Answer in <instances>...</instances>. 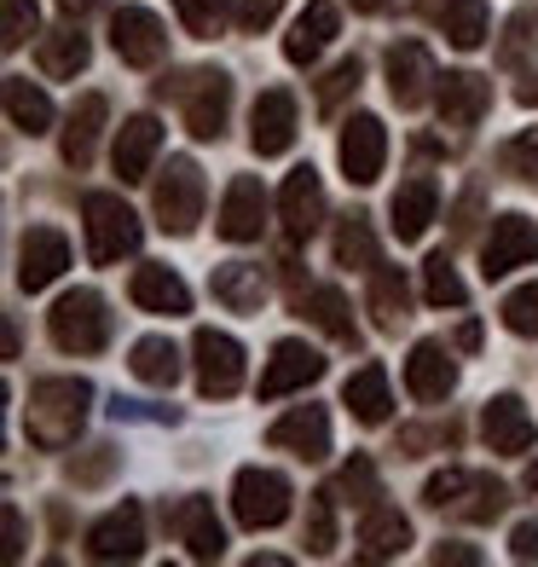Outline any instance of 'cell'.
<instances>
[{"instance_id": "obj_1", "label": "cell", "mask_w": 538, "mask_h": 567, "mask_svg": "<svg viewBox=\"0 0 538 567\" xmlns=\"http://www.w3.org/2000/svg\"><path fill=\"white\" fill-rule=\"evenodd\" d=\"M87 405H93V389L82 377H41L30 389V411H23V429L41 452H64L75 434L87 423Z\"/></svg>"}, {"instance_id": "obj_2", "label": "cell", "mask_w": 538, "mask_h": 567, "mask_svg": "<svg viewBox=\"0 0 538 567\" xmlns=\"http://www.w3.org/2000/svg\"><path fill=\"white\" fill-rule=\"evenodd\" d=\"M46 330H53V348H64V353H99L111 342V313L93 290H70L53 301Z\"/></svg>"}, {"instance_id": "obj_3", "label": "cell", "mask_w": 538, "mask_h": 567, "mask_svg": "<svg viewBox=\"0 0 538 567\" xmlns=\"http://www.w3.org/2000/svg\"><path fill=\"white\" fill-rule=\"evenodd\" d=\"M82 215H87V255H93L99 267H116L122 255L139 249V215L127 209L122 197L93 192V197L82 203Z\"/></svg>"}, {"instance_id": "obj_4", "label": "cell", "mask_w": 538, "mask_h": 567, "mask_svg": "<svg viewBox=\"0 0 538 567\" xmlns=\"http://www.w3.org/2000/svg\"><path fill=\"white\" fill-rule=\"evenodd\" d=\"M423 504L428 509H446V515H464V522H493V515L509 504L498 481L469 475V470H441L423 486Z\"/></svg>"}, {"instance_id": "obj_5", "label": "cell", "mask_w": 538, "mask_h": 567, "mask_svg": "<svg viewBox=\"0 0 538 567\" xmlns=\"http://www.w3.org/2000/svg\"><path fill=\"white\" fill-rule=\"evenodd\" d=\"M157 220H163V231H174V238L197 231V220H203V168L192 157H168V168L157 179Z\"/></svg>"}, {"instance_id": "obj_6", "label": "cell", "mask_w": 538, "mask_h": 567, "mask_svg": "<svg viewBox=\"0 0 538 567\" xmlns=\"http://www.w3.org/2000/svg\"><path fill=\"white\" fill-rule=\"evenodd\" d=\"M232 515L249 533L278 527L290 515V481L278 470H238V481H232Z\"/></svg>"}, {"instance_id": "obj_7", "label": "cell", "mask_w": 538, "mask_h": 567, "mask_svg": "<svg viewBox=\"0 0 538 567\" xmlns=\"http://www.w3.org/2000/svg\"><path fill=\"white\" fill-rule=\"evenodd\" d=\"M192 353H197V389L209 400H226V394L244 389V348H238V337L203 324L192 337Z\"/></svg>"}, {"instance_id": "obj_8", "label": "cell", "mask_w": 538, "mask_h": 567, "mask_svg": "<svg viewBox=\"0 0 538 567\" xmlns=\"http://www.w3.org/2000/svg\"><path fill=\"white\" fill-rule=\"evenodd\" d=\"M337 157H342L348 186H376V179H382V163H389V127H382L376 116H353V122L342 127Z\"/></svg>"}, {"instance_id": "obj_9", "label": "cell", "mask_w": 538, "mask_h": 567, "mask_svg": "<svg viewBox=\"0 0 538 567\" xmlns=\"http://www.w3.org/2000/svg\"><path fill=\"white\" fill-rule=\"evenodd\" d=\"M111 47H116V59H122V64L151 70V64L163 59V47H168L163 18H157V12H145V7H122V12L111 18Z\"/></svg>"}, {"instance_id": "obj_10", "label": "cell", "mask_w": 538, "mask_h": 567, "mask_svg": "<svg viewBox=\"0 0 538 567\" xmlns=\"http://www.w3.org/2000/svg\"><path fill=\"white\" fill-rule=\"evenodd\" d=\"M249 145L261 151V157H284V151L296 145V99L284 87H267L261 99H255V111H249Z\"/></svg>"}, {"instance_id": "obj_11", "label": "cell", "mask_w": 538, "mask_h": 567, "mask_svg": "<svg viewBox=\"0 0 538 567\" xmlns=\"http://www.w3.org/2000/svg\"><path fill=\"white\" fill-rule=\"evenodd\" d=\"M220 238L226 244H255L261 238V226H267V192H261V179L255 174H238L232 186H226V203H220Z\"/></svg>"}, {"instance_id": "obj_12", "label": "cell", "mask_w": 538, "mask_h": 567, "mask_svg": "<svg viewBox=\"0 0 538 567\" xmlns=\"http://www.w3.org/2000/svg\"><path fill=\"white\" fill-rule=\"evenodd\" d=\"M480 261H486V278H504V272L538 261V226L527 215H498L493 238H486V249H480Z\"/></svg>"}, {"instance_id": "obj_13", "label": "cell", "mask_w": 538, "mask_h": 567, "mask_svg": "<svg viewBox=\"0 0 538 567\" xmlns=\"http://www.w3.org/2000/svg\"><path fill=\"white\" fill-rule=\"evenodd\" d=\"M64 267H70V244H64V231H53V226H35L30 238L18 244V284L23 290H46L53 278H64Z\"/></svg>"}, {"instance_id": "obj_14", "label": "cell", "mask_w": 538, "mask_h": 567, "mask_svg": "<svg viewBox=\"0 0 538 567\" xmlns=\"http://www.w3.org/2000/svg\"><path fill=\"white\" fill-rule=\"evenodd\" d=\"M324 377V353L307 348V342H278L267 371H261V400H278V394H296L307 382Z\"/></svg>"}, {"instance_id": "obj_15", "label": "cell", "mask_w": 538, "mask_h": 567, "mask_svg": "<svg viewBox=\"0 0 538 567\" xmlns=\"http://www.w3.org/2000/svg\"><path fill=\"white\" fill-rule=\"evenodd\" d=\"M278 220H284V231H290L296 244L319 231V220H324V186H319L313 163L296 168V174L284 179V192H278Z\"/></svg>"}, {"instance_id": "obj_16", "label": "cell", "mask_w": 538, "mask_h": 567, "mask_svg": "<svg viewBox=\"0 0 538 567\" xmlns=\"http://www.w3.org/2000/svg\"><path fill=\"white\" fill-rule=\"evenodd\" d=\"M139 550H145V515H139V504L111 509L105 522H93V533H87V556L93 561H134Z\"/></svg>"}, {"instance_id": "obj_17", "label": "cell", "mask_w": 538, "mask_h": 567, "mask_svg": "<svg viewBox=\"0 0 538 567\" xmlns=\"http://www.w3.org/2000/svg\"><path fill=\"white\" fill-rule=\"evenodd\" d=\"M480 434H486V446L504 452V457H521L532 441H538V429L527 417V405L516 394H498V400H486L480 411Z\"/></svg>"}, {"instance_id": "obj_18", "label": "cell", "mask_w": 538, "mask_h": 567, "mask_svg": "<svg viewBox=\"0 0 538 567\" xmlns=\"http://www.w3.org/2000/svg\"><path fill=\"white\" fill-rule=\"evenodd\" d=\"M434 105H441V122L446 127H475L493 105V87H486V75L475 70H452L441 75V87H434Z\"/></svg>"}, {"instance_id": "obj_19", "label": "cell", "mask_w": 538, "mask_h": 567, "mask_svg": "<svg viewBox=\"0 0 538 567\" xmlns=\"http://www.w3.org/2000/svg\"><path fill=\"white\" fill-rule=\"evenodd\" d=\"M434 82H441V75H434V59H428L423 41H400L389 53V93H394V105L417 111Z\"/></svg>"}, {"instance_id": "obj_20", "label": "cell", "mask_w": 538, "mask_h": 567, "mask_svg": "<svg viewBox=\"0 0 538 567\" xmlns=\"http://www.w3.org/2000/svg\"><path fill=\"white\" fill-rule=\"evenodd\" d=\"M226 111H232V75L197 70V87H192V99H186V127H192V140H220Z\"/></svg>"}, {"instance_id": "obj_21", "label": "cell", "mask_w": 538, "mask_h": 567, "mask_svg": "<svg viewBox=\"0 0 538 567\" xmlns=\"http://www.w3.org/2000/svg\"><path fill=\"white\" fill-rule=\"evenodd\" d=\"M405 389H412V400H423V405H441V400L457 389L452 353H446L441 342H417L412 359H405Z\"/></svg>"}, {"instance_id": "obj_22", "label": "cell", "mask_w": 538, "mask_h": 567, "mask_svg": "<svg viewBox=\"0 0 538 567\" xmlns=\"http://www.w3.org/2000/svg\"><path fill=\"white\" fill-rule=\"evenodd\" d=\"M157 151H163V122L157 116H127L122 122V134H116V174H122V186H134V179L151 174V163H157Z\"/></svg>"}, {"instance_id": "obj_23", "label": "cell", "mask_w": 538, "mask_h": 567, "mask_svg": "<svg viewBox=\"0 0 538 567\" xmlns=\"http://www.w3.org/2000/svg\"><path fill=\"white\" fill-rule=\"evenodd\" d=\"M434 209H441V186H434L428 174L405 179V186L394 192V203H389V226H394V238H400V244H417L423 231H428V220H434Z\"/></svg>"}, {"instance_id": "obj_24", "label": "cell", "mask_w": 538, "mask_h": 567, "mask_svg": "<svg viewBox=\"0 0 538 567\" xmlns=\"http://www.w3.org/2000/svg\"><path fill=\"white\" fill-rule=\"evenodd\" d=\"M342 30V12H337V0H307V12L296 18V30L284 35V59L290 64H313L330 41H337Z\"/></svg>"}, {"instance_id": "obj_25", "label": "cell", "mask_w": 538, "mask_h": 567, "mask_svg": "<svg viewBox=\"0 0 538 567\" xmlns=\"http://www.w3.org/2000/svg\"><path fill=\"white\" fill-rule=\"evenodd\" d=\"M267 441L284 446V452H296V457H307V463H319V457L330 452V417H324V405H296L290 417L272 423Z\"/></svg>"}, {"instance_id": "obj_26", "label": "cell", "mask_w": 538, "mask_h": 567, "mask_svg": "<svg viewBox=\"0 0 538 567\" xmlns=\"http://www.w3.org/2000/svg\"><path fill=\"white\" fill-rule=\"evenodd\" d=\"M168 527L179 533V545H186L197 561H215V556L226 550V533H220V522H215V504H209V498H179L174 515H168Z\"/></svg>"}, {"instance_id": "obj_27", "label": "cell", "mask_w": 538, "mask_h": 567, "mask_svg": "<svg viewBox=\"0 0 538 567\" xmlns=\"http://www.w3.org/2000/svg\"><path fill=\"white\" fill-rule=\"evenodd\" d=\"M127 296H134L145 313H168V319L192 313V290H186V284H179L168 267H139L134 284H127Z\"/></svg>"}, {"instance_id": "obj_28", "label": "cell", "mask_w": 538, "mask_h": 567, "mask_svg": "<svg viewBox=\"0 0 538 567\" xmlns=\"http://www.w3.org/2000/svg\"><path fill=\"white\" fill-rule=\"evenodd\" d=\"M342 400L359 423H389V411H394V394H389V371L382 365H359L348 382H342Z\"/></svg>"}, {"instance_id": "obj_29", "label": "cell", "mask_w": 538, "mask_h": 567, "mask_svg": "<svg viewBox=\"0 0 538 567\" xmlns=\"http://www.w3.org/2000/svg\"><path fill=\"white\" fill-rule=\"evenodd\" d=\"M428 18L446 30L452 47H464V53H475V47L486 41V0H428Z\"/></svg>"}, {"instance_id": "obj_30", "label": "cell", "mask_w": 538, "mask_h": 567, "mask_svg": "<svg viewBox=\"0 0 538 567\" xmlns=\"http://www.w3.org/2000/svg\"><path fill=\"white\" fill-rule=\"evenodd\" d=\"M111 105H105V93H87L82 105L70 111V127H64V163L70 168H87L93 163V145H99V127H105Z\"/></svg>"}, {"instance_id": "obj_31", "label": "cell", "mask_w": 538, "mask_h": 567, "mask_svg": "<svg viewBox=\"0 0 538 567\" xmlns=\"http://www.w3.org/2000/svg\"><path fill=\"white\" fill-rule=\"evenodd\" d=\"M359 556L365 561H389V556H400L405 545H412V522H405L400 509H371L365 515V527H359Z\"/></svg>"}, {"instance_id": "obj_32", "label": "cell", "mask_w": 538, "mask_h": 567, "mask_svg": "<svg viewBox=\"0 0 538 567\" xmlns=\"http://www.w3.org/2000/svg\"><path fill=\"white\" fill-rule=\"evenodd\" d=\"M215 301H226L232 313H261V301H267V278H261V267H249V261L220 267V272H215Z\"/></svg>"}, {"instance_id": "obj_33", "label": "cell", "mask_w": 538, "mask_h": 567, "mask_svg": "<svg viewBox=\"0 0 538 567\" xmlns=\"http://www.w3.org/2000/svg\"><path fill=\"white\" fill-rule=\"evenodd\" d=\"M7 116L23 134H46V127H53V99L41 87H30L23 75H7Z\"/></svg>"}, {"instance_id": "obj_34", "label": "cell", "mask_w": 538, "mask_h": 567, "mask_svg": "<svg viewBox=\"0 0 538 567\" xmlns=\"http://www.w3.org/2000/svg\"><path fill=\"white\" fill-rule=\"evenodd\" d=\"M127 371H134L139 382H151V389H174L179 382V353H174L168 337H145V342H134Z\"/></svg>"}, {"instance_id": "obj_35", "label": "cell", "mask_w": 538, "mask_h": 567, "mask_svg": "<svg viewBox=\"0 0 538 567\" xmlns=\"http://www.w3.org/2000/svg\"><path fill=\"white\" fill-rule=\"evenodd\" d=\"M35 64H41V75H59V82H70L75 70H87V35H75V30L46 35L41 53H35Z\"/></svg>"}, {"instance_id": "obj_36", "label": "cell", "mask_w": 538, "mask_h": 567, "mask_svg": "<svg viewBox=\"0 0 538 567\" xmlns=\"http://www.w3.org/2000/svg\"><path fill=\"white\" fill-rule=\"evenodd\" d=\"M371 313H376V330H400L405 319V278L394 272V267H382L376 278H371Z\"/></svg>"}, {"instance_id": "obj_37", "label": "cell", "mask_w": 538, "mask_h": 567, "mask_svg": "<svg viewBox=\"0 0 538 567\" xmlns=\"http://www.w3.org/2000/svg\"><path fill=\"white\" fill-rule=\"evenodd\" d=\"M301 313L313 319L319 330H330L337 342H359V337H353V319H348V301H342V290H330V284L301 301Z\"/></svg>"}, {"instance_id": "obj_38", "label": "cell", "mask_w": 538, "mask_h": 567, "mask_svg": "<svg viewBox=\"0 0 538 567\" xmlns=\"http://www.w3.org/2000/svg\"><path fill=\"white\" fill-rule=\"evenodd\" d=\"M174 12L197 41H215L226 30V18H232V0H174Z\"/></svg>"}, {"instance_id": "obj_39", "label": "cell", "mask_w": 538, "mask_h": 567, "mask_svg": "<svg viewBox=\"0 0 538 567\" xmlns=\"http://www.w3.org/2000/svg\"><path fill=\"white\" fill-rule=\"evenodd\" d=\"M423 296L428 307H464V278H457V267L446 261V255H428V267H423Z\"/></svg>"}, {"instance_id": "obj_40", "label": "cell", "mask_w": 538, "mask_h": 567, "mask_svg": "<svg viewBox=\"0 0 538 567\" xmlns=\"http://www.w3.org/2000/svg\"><path fill=\"white\" fill-rule=\"evenodd\" d=\"M337 261H342V267H376V238H371L365 215H348V220H342V231H337Z\"/></svg>"}, {"instance_id": "obj_41", "label": "cell", "mask_w": 538, "mask_h": 567, "mask_svg": "<svg viewBox=\"0 0 538 567\" xmlns=\"http://www.w3.org/2000/svg\"><path fill=\"white\" fill-rule=\"evenodd\" d=\"M504 324L516 337H538V284H521V290L504 296Z\"/></svg>"}, {"instance_id": "obj_42", "label": "cell", "mask_w": 538, "mask_h": 567, "mask_svg": "<svg viewBox=\"0 0 538 567\" xmlns=\"http://www.w3.org/2000/svg\"><path fill=\"white\" fill-rule=\"evenodd\" d=\"M35 23H41L35 0H7V23H0V47H7V53H18V47L35 35Z\"/></svg>"}, {"instance_id": "obj_43", "label": "cell", "mask_w": 538, "mask_h": 567, "mask_svg": "<svg viewBox=\"0 0 538 567\" xmlns=\"http://www.w3.org/2000/svg\"><path fill=\"white\" fill-rule=\"evenodd\" d=\"M330 545H337V515H330V493H319L307 504V550L324 556Z\"/></svg>"}, {"instance_id": "obj_44", "label": "cell", "mask_w": 538, "mask_h": 567, "mask_svg": "<svg viewBox=\"0 0 538 567\" xmlns=\"http://www.w3.org/2000/svg\"><path fill=\"white\" fill-rule=\"evenodd\" d=\"M359 75H365V70H359V59H342L337 70L324 75V87H319V111H337L342 99H348V93L359 87Z\"/></svg>"}, {"instance_id": "obj_45", "label": "cell", "mask_w": 538, "mask_h": 567, "mask_svg": "<svg viewBox=\"0 0 538 567\" xmlns=\"http://www.w3.org/2000/svg\"><path fill=\"white\" fill-rule=\"evenodd\" d=\"M337 493H353V504H371L376 498V470H371V457H353L342 481H337Z\"/></svg>"}, {"instance_id": "obj_46", "label": "cell", "mask_w": 538, "mask_h": 567, "mask_svg": "<svg viewBox=\"0 0 538 567\" xmlns=\"http://www.w3.org/2000/svg\"><path fill=\"white\" fill-rule=\"evenodd\" d=\"M504 163H509V174H521V179H538V127H527V134H516V140H509Z\"/></svg>"}, {"instance_id": "obj_47", "label": "cell", "mask_w": 538, "mask_h": 567, "mask_svg": "<svg viewBox=\"0 0 538 567\" xmlns=\"http://www.w3.org/2000/svg\"><path fill=\"white\" fill-rule=\"evenodd\" d=\"M509 30H516V41L504 47V59H521L527 47H538V12H532V7H521L516 18H509Z\"/></svg>"}, {"instance_id": "obj_48", "label": "cell", "mask_w": 538, "mask_h": 567, "mask_svg": "<svg viewBox=\"0 0 538 567\" xmlns=\"http://www.w3.org/2000/svg\"><path fill=\"white\" fill-rule=\"evenodd\" d=\"M278 7H284V0H244V7H238V23H244L249 35H261L267 23L278 18Z\"/></svg>"}, {"instance_id": "obj_49", "label": "cell", "mask_w": 538, "mask_h": 567, "mask_svg": "<svg viewBox=\"0 0 538 567\" xmlns=\"http://www.w3.org/2000/svg\"><path fill=\"white\" fill-rule=\"evenodd\" d=\"M509 556H516V561H538V522H521L516 533H509Z\"/></svg>"}, {"instance_id": "obj_50", "label": "cell", "mask_w": 538, "mask_h": 567, "mask_svg": "<svg viewBox=\"0 0 538 567\" xmlns=\"http://www.w3.org/2000/svg\"><path fill=\"white\" fill-rule=\"evenodd\" d=\"M111 463H116V457H111V446H99V457H93V463H70V475H75V481H99V475L111 470Z\"/></svg>"}, {"instance_id": "obj_51", "label": "cell", "mask_w": 538, "mask_h": 567, "mask_svg": "<svg viewBox=\"0 0 538 567\" xmlns=\"http://www.w3.org/2000/svg\"><path fill=\"white\" fill-rule=\"evenodd\" d=\"M434 561H441V567H446V561H452V567H475L480 556H475L469 545H441V550H434Z\"/></svg>"}, {"instance_id": "obj_52", "label": "cell", "mask_w": 538, "mask_h": 567, "mask_svg": "<svg viewBox=\"0 0 538 567\" xmlns=\"http://www.w3.org/2000/svg\"><path fill=\"white\" fill-rule=\"evenodd\" d=\"M23 556V522H18V509H7V561Z\"/></svg>"}, {"instance_id": "obj_53", "label": "cell", "mask_w": 538, "mask_h": 567, "mask_svg": "<svg viewBox=\"0 0 538 567\" xmlns=\"http://www.w3.org/2000/svg\"><path fill=\"white\" fill-rule=\"evenodd\" d=\"M93 7H99V0H59V12H64V18H87Z\"/></svg>"}, {"instance_id": "obj_54", "label": "cell", "mask_w": 538, "mask_h": 567, "mask_svg": "<svg viewBox=\"0 0 538 567\" xmlns=\"http://www.w3.org/2000/svg\"><path fill=\"white\" fill-rule=\"evenodd\" d=\"M389 0H353V12H382Z\"/></svg>"}]
</instances>
